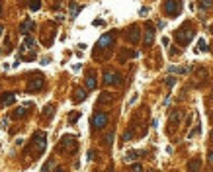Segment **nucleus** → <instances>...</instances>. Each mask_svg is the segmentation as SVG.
Listing matches in <instances>:
<instances>
[{"label":"nucleus","instance_id":"f257e3e1","mask_svg":"<svg viewBox=\"0 0 213 172\" xmlns=\"http://www.w3.org/2000/svg\"><path fill=\"white\" fill-rule=\"evenodd\" d=\"M192 37H194V31L188 27V24L184 27H180L178 31H176V41L178 43H182V45H186V43H190L192 41Z\"/></svg>","mask_w":213,"mask_h":172},{"label":"nucleus","instance_id":"f03ea898","mask_svg":"<svg viewBox=\"0 0 213 172\" xmlns=\"http://www.w3.org/2000/svg\"><path fill=\"white\" fill-rule=\"evenodd\" d=\"M108 121H110V117H108L106 112H96L92 115V127L94 129H104V127L108 125Z\"/></svg>","mask_w":213,"mask_h":172},{"label":"nucleus","instance_id":"7ed1b4c3","mask_svg":"<svg viewBox=\"0 0 213 172\" xmlns=\"http://www.w3.org/2000/svg\"><path fill=\"white\" fill-rule=\"evenodd\" d=\"M180 10H182V4L178 0H168V2H164V12H166L168 18H176L180 14Z\"/></svg>","mask_w":213,"mask_h":172},{"label":"nucleus","instance_id":"20e7f679","mask_svg":"<svg viewBox=\"0 0 213 172\" xmlns=\"http://www.w3.org/2000/svg\"><path fill=\"white\" fill-rule=\"evenodd\" d=\"M33 143H35V152L41 155V152L45 151V145H47V135L43 131H37L35 137H33Z\"/></svg>","mask_w":213,"mask_h":172},{"label":"nucleus","instance_id":"39448f33","mask_svg":"<svg viewBox=\"0 0 213 172\" xmlns=\"http://www.w3.org/2000/svg\"><path fill=\"white\" fill-rule=\"evenodd\" d=\"M63 149H69L71 152L76 151V137H72V135H65L63 139H61V145H59V151H63Z\"/></svg>","mask_w":213,"mask_h":172},{"label":"nucleus","instance_id":"423d86ee","mask_svg":"<svg viewBox=\"0 0 213 172\" xmlns=\"http://www.w3.org/2000/svg\"><path fill=\"white\" fill-rule=\"evenodd\" d=\"M104 84L106 86H111V84L119 86L121 84V74L114 73V71H106V73H104Z\"/></svg>","mask_w":213,"mask_h":172},{"label":"nucleus","instance_id":"0eeeda50","mask_svg":"<svg viewBox=\"0 0 213 172\" xmlns=\"http://www.w3.org/2000/svg\"><path fill=\"white\" fill-rule=\"evenodd\" d=\"M35 29V24H33V20H24L22 24H20V33L24 35V37H29V31H33Z\"/></svg>","mask_w":213,"mask_h":172},{"label":"nucleus","instance_id":"6e6552de","mask_svg":"<svg viewBox=\"0 0 213 172\" xmlns=\"http://www.w3.org/2000/svg\"><path fill=\"white\" fill-rule=\"evenodd\" d=\"M111 43H114V35H111V33H106V35H102V37L98 39L96 47L98 49H108V47H111Z\"/></svg>","mask_w":213,"mask_h":172},{"label":"nucleus","instance_id":"1a4fd4ad","mask_svg":"<svg viewBox=\"0 0 213 172\" xmlns=\"http://www.w3.org/2000/svg\"><path fill=\"white\" fill-rule=\"evenodd\" d=\"M153 41H155V29H153V24L149 22L147 29H145V45L151 47V45H153Z\"/></svg>","mask_w":213,"mask_h":172},{"label":"nucleus","instance_id":"9d476101","mask_svg":"<svg viewBox=\"0 0 213 172\" xmlns=\"http://www.w3.org/2000/svg\"><path fill=\"white\" fill-rule=\"evenodd\" d=\"M139 37H141V33H139V26H131L129 33H127V39L131 43H139Z\"/></svg>","mask_w":213,"mask_h":172},{"label":"nucleus","instance_id":"9b49d317","mask_svg":"<svg viewBox=\"0 0 213 172\" xmlns=\"http://www.w3.org/2000/svg\"><path fill=\"white\" fill-rule=\"evenodd\" d=\"M33 47H35V39H33V37H26L24 43L20 45V53H26L27 49H32V51H33Z\"/></svg>","mask_w":213,"mask_h":172},{"label":"nucleus","instance_id":"f8f14e48","mask_svg":"<svg viewBox=\"0 0 213 172\" xmlns=\"http://www.w3.org/2000/svg\"><path fill=\"white\" fill-rule=\"evenodd\" d=\"M114 102V96H111L110 92H102L100 96H98V104L100 106H104V104H111Z\"/></svg>","mask_w":213,"mask_h":172},{"label":"nucleus","instance_id":"ddd939ff","mask_svg":"<svg viewBox=\"0 0 213 172\" xmlns=\"http://www.w3.org/2000/svg\"><path fill=\"white\" fill-rule=\"evenodd\" d=\"M188 170H190V172H200L201 170V160L200 159L190 160V162H188Z\"/></svg>","mask_w":213,"mask_h":172},{"label":"nucleus","instance_id":"4468645a","mask_svg":"<svg viewBox=\"0 0 213 172\" xmlns=\"http://www.w3.org/2000/svg\"><path fill=\"white\" fill-rule=\"evenodd\" d=\"M27 88H29V90H41V88H43V76H37L35 80H32Z\"/></svg>","mask_w":213,"mask_h":172},{"label":"nucleus","instance_id":"2eb2a0df","mask_svg":"<svg viewBox=\"0 0 213 172\" xmlns=\"http://www.w3.org/2000/svg\"><path fill=\"white\" fill-rule=\"evenodd\" d=\"M14 100H16V94L14 92H6L4 96H2V106H10V104H14Z\"/></svg>","mask_w":213,"mask_h":172},{"label":"nucleus","instance_id":"dca6fc26","mask_svg":"<svg viewBox=\"0 0 213 172\" xmlns=\"http://www.w3.org/2000/svg\"><path fill=\"white\" fill-rule=\"evenodd\" d=\"M86 96H88V94H86V90H84V88H76V92H74L72 100H74V102H84V100H86Z\"/></svg>","mask_w":213,"mask_h":172},{"label":"nucleus","instance_id":"f3484780","mask_svg":"<svg viewBox=\"0 0 213 172\" xmlns=\"http://www.w3.org/2000/svg\"><path fill=\"white\" fill-rule=\"evenodd\" d=\"M27 115V108H18V110H14L12 112V117L14 119H22Z\"/></svg>","mask_w":213,"mask_h":172},{"label":"nucleus","instance_id":"a211bd4d","mask_svg":"<svg viewBox=\"0 0 213 172\" xmlns=\"http://www.w3.org/2000/svg\"><path fill=\"white\" fill-rule=\"evenodd\" d=\"M86 88H88V90H94V88H96V76H94V73H90L86 76Z\"/></svg>","mask_w":213,"mask_h":172},{"label":"nucleus","instance_id":"6ab92c4d","mask_svg":"<svg viewBox=\"0 0 213 172\" xmlns=\"http://www.w3.org/2000/svg\"><path fill=\"white\" fill-rule=\"evenodd\" d=\"M180 119H182V113H180V110H174V112L170 113V123H172V125L180 123Z\"/></svg>","mask_w":213,"mask_h":172},{"label":"nucleus","instance_id":"aec40b11","mask_svg":"<svg viewBox=\"0 0 213 172\" xmlns=\"http://www.w3.org/2000/svg\"><path fill=\"white\" fill-rule=\"evenodd\" d=\"M139 155H143V152H139V151H129L127 155H125V160H129V162H131V160H135Z\"/></svg>","mask_w":213,"mask_h":172},{"label":"nucleus","instance_id":"412c9836","mask_svg":"<svg viewBox=\"0 0 213 172\" xmlns=\"http://www.w3.org/2000/svg\"><path fill=\"white\" fill-rule=\"evenodd\" d=\"M69 8H71V18H76V14H78V10H80V6H78V4H74V2H71V4H69Z\"/></svg>","mask_w":213,"mask_h":172},{"label":"nucleus","instance_id":"4be33fe9","mask_svg":"<svg viewBox=\"0 0 213 172\" xmlns=\"http://www.w3.org/2000/svg\"><path fill=\"white\" fill-rule=\"evenodd\" d=\"M53 113H55V108L53 106H45L43 108V115H45V117H53Z\"/></svg>","mask_w":213,"mask_h":172},{"label":"nucleus","instance_id":"5701e85b","mask_svg":"<svg viewBox=\"0 0 213 172\" xmlns=\"http://www.w3.org/2000/svg\"><path fill=\"white\" fill-rule=\"evenodd\" d=\"M195 76H198V78H205V76H207V71L203 69V66H200V69H195Z\"/></svg>","mask_w":213,"mask_h":172},{"label":"nucleus","instance_id":"b1692460","mask_svg":"<svg viewBox=\"0 0 213 172\" xmlns=\"http://www.w3.org/2000/svg\"><path fill=\"white\" fill-rule=\"evenodd\" d=\"M111 141H114V133H108V135L104 137V145L110 147V145H111Z\"/></svg>","mask_w":213,"mask_h":172},{"label":"nucleus","instance_id":"393cba45","mask_svg":"<svg viewBox=\"0 0 213 172\" xmlns=\"http://www.w3.org/2000/svg\"><path fill=\"white\" fill-rule=\"evenodd\" d=\"M170 73H178V74H186V73H188V69H180V66H172V69H170Z\"/></svg>","mask_w":213,"mask_h":172},{"label":"nucleus","instance_id":"a878e982","mask_svg":"<svg viewBox=\"0 0 213 172\" xmlns=\"http://www.w3.org/2000/svg\"><path fill=\"white\" fill-rule=\"evenodd\" d=\"M78 117H80V112H74V113H71V117H69V123L72 125V123H74V121H76Z\"/></svg>","mask_w":213,"mask_h":172},{"label":"nucleus","instance_id":"bb28decb","mask_svg":"<svg viewBox=\"0 0 213 172\" xmlns=\"http://www.w3.org/2000/svg\"><path fill=\"white\" fill-rule=\"evenodd\" d=\"M174 84H176V78H174V76H168V78H166V86H168V88H172Z\"/></svg>","mask_w":213,"mask_h":172},{"label":"nucleus","instance_id":"cd10ccee","mask_svg":"<svg viewBox=\"0 0 213 172\" xmlns=\"http://www.w3.org/2000/svg\"><path fill=\"white\" fill-rule=\"evenodd\" d=\"M41 8V2H29V10H39Z\"/></svg>","mask_w":213,"mask_h":172},{"label":"nucleus","instance_id":"c85d7f7f","mask_svg":"<svg viewBox=\"0 0 213 172\" xmlns=\"http://www.w3.org/2000/svg\"><path fill=\"white\" fill-rule=\"evenodd\" d=\"M53 168V160H49V162H45V166H43V170L41 172H49Z\"/></svg>","mask_w":213,"mask_h":172},{"label":"nucleus","instance_id":"c756f323","mask_svg":"<svg viewBox=\"0 0 213 172\" xmlns=\"http://www.w3.org/2000/svg\"><path fill=\"white\" fill-rule=\"evenodd\" d=\"M131 172H143V166L141 164H133L131 166Z\"/></svg>","mask_w":213,"mask_h":172},{"label":"nucleus","instance_id":"7c9ffc66","mask_svg":"<svg viewBox=\"0 0 213 172\" xmlns=\"http://www.w3.org/2000/svg\"><path fill=\"white\" fill-rule=\"evenodd\" d=\"M131 137H133V131H125L123 133V141H129Z\"/></svg>","mask_w":213,"mask_h":172},{"label":"nucleus","instance_id":"2f4dec72","mask_svg":"<svg viewBox=\"0 0 213 172\" xmlns=\"http://www.w3.org/2000/svg\"><path fill=\"white\" fill-rule=\"evenodd\" d=\"M200 51H207V45H205L203 39H200Z\"/></svg>","mask_w":213,"mask_h":172},{"label":"nucleus","instance_id":"473e14b6","mask_svg":"<svg viewBox=\"0 0 213 172\" xmlns=\"http://www.w3.org/2000/svg\"><path fill=\"white\" fill-rule=\"evenodd\" d=\"M200 6L203 8V10H205V8H211V2H205V0H203V2H200Z\"/></svg>","mask_w":213,"mask_h":172},{"label":"nucleus","instance_id":"72a5a7b5","mask_svg":"<svg viewBox=\"0 0 213 172\" xmlns=\"http://www.w3.org/2000/svg\"><path fill=\"white\" fill-rule=\"evenodd\" d=\"M88 159H90V160L96 159V151H90V152H88Z\"/></svg>","mask_w":213,"mask_h":172},{"label":"nucleus","instance_id":"f704fd0d","mask_svg":"<svg viewBox=\"0 0 213 172\" xmlns=\"http://www.w3.org/2000/svg\"><path fill=\"white\" fill-rule=\"evenodd\" d=\"M94 26H104V20H94Z\"/></svg>","mask_w":213,"mask_h":172},{"label":"nucleus","instance_id":"c9c22d12","mask_svg":"<svg viewBox=\"0 0 213 172\" xmlns=\"http://www.w3.org/2000/svg\"><path fill=\"white\" fill-rule=\"evenodd\" d=\"M55 172H65V168H61V166H59V168H57Z\"/></svg>","mask_w":213,"mask_h":172},{"label":"nucleus","instance_id":"e433bc0d","mask_svg":"<svg viewBox=\"0 0 213 172\" xmlns=\"http://www.w3.org/2000/svg\"><path fill=\"white\" fill-rule=\"evenodd\" d=\"M209 160H211V162H213V152H209Z\"/></svg>","mask_w":213,"mask_h":172},{"label":"nucleus","instance_id":"4c0bfd02","mask_svg":"<svg viewBox=\"0 0 213 172\" xmlns=\"http://www.w3.org/2000/svg\"><path fill=\"white\" fill-rule=\"evenodd\" d=\"M2 33H4V27H2V26H0V35H2Z\"/></svg>","mask_w":213,"mask_h":172},{"label":"nucleus","instance_id":"58836bf2","mask_svg":"<svg viewBox=\"0 0 213 172\" xmlns=\"http://www.w3.org/2000/svg\"><path fill=\"white\" fill-rule=\"evenodd\" d=\"M211 141H213V131H211Z\"/></svg>","mask_w":213,"mask_h":172},{"label":"nucleus","instance_id":"ea45409f","mask_svg":"<svg viewBox=\"0 0 213 172\" xmlns=\"http://www.w3.org/2000/svg\"><path fill=\"white\" fill-rule=\"evenodd\" d=\"M0 12H2V6H0Z\"/></svg>","mask_w":213,"mask_h":172},{"label":"nucleus","instance_id":"a19ab883","mask_svg":"<svg viewBox=\"0 0 213 172\" xmlns=\"http://www.w3.org/2000/svg\"><path fill=\"white\" fill-rule=\"evenodd\" d=\"M108 172H114V170H108Z\"/></svg>","mask_w":213,"mask_h":172},{"label":"nucleus","instance_id":"79ce46f5","mask_svg":"<svg viewBox=\"0 0 213 172\" xmlns=\"http://www.w3.org/2000/svg\"><path fill=\"white\" fill-rule=\"evenodd\" d=\"M211 94H213V92H211Z\"/></svg>","mask_w":213,"mask_h":172}]
</instances>
